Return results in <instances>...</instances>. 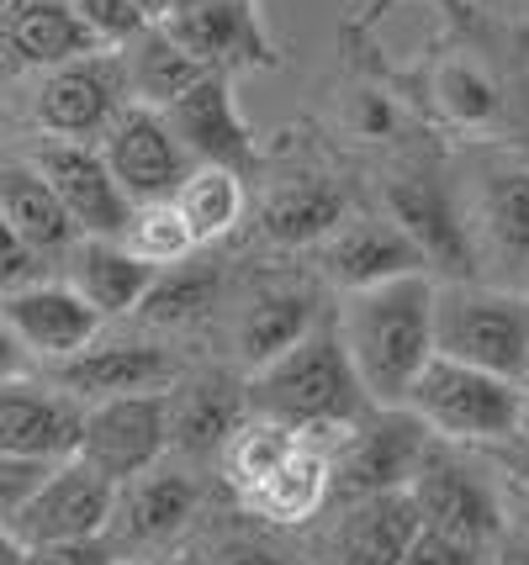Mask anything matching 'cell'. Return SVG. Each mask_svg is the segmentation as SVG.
<instances>
[{"label":"cell","instance_id":"obj_45","mask_svg":"<svg viewBox=\"0 0 529 565\" xmlns=\"http://www.w3.org/2000/svg\"><path fill=\"white\" fill-rule=\"evenodd\" d=\"M519 434H529V381H525V407H519Z\"/></svg>","mask_w":529,"mask_h":565},{"label":"cell","instance_id":"obj_27","mask_svg":"<svg viewBox=\"0 0 529 565\" xmlns=\"http://www.w3.org/2000/svg\"><path fill=\"white\" fill-rule=\"evenodd\" d=\"M244 407L250 392H233L228 381H197L170 396V444H180L186 455H223L244 423Z\"/></svg>","mask_w":529,"mask_h":565},{"label":"cell","instance_id":"obj_26","mask_svg":"<svg viewBox=\"0 0 529 565\" xmlns=\"http://www.w3.org/2000/svg\"><path fill=\"white\" fill-rule=\"evenodd\" d=\"M313 328H318V296L307 291V286L260 291L250 301L244 322H239V354L250 360V370H260V365H271L276 354H286L292 344H303Z\"/></svg>","mask_w":529,"mask_h":565},{"label":"cell","instance_id":"obj_42","mask_svg":"<svg viewBox=\"0 0 529 565\" xmlns=\"http://www.w3.org/2000/svg\"><path fill=\"white\" fill-rule=\"evenodd\" d=\"M22 561H27V544L0 523V565H22Z\"/></svg>","mask_w":529,"mask_h":565},{"label":"cell","instance_id":"obj_13","mask_svg":"<svg viewBox=\"0 0 529 565\" xmlns=\"http://www.w3.org/2000/svg\"><path fill=\"white\" fill-rule=\"evenodd\" d=\"M80 434H85V402L59 381L38 386L22 375H0V455L70 460L80 455Z\"/></svg>","mask_w":529,"mask_h":565},{"label":"cell","instance_id":"obj_17","mask_svg":"<svg viewBox=\"0 0 529 565\" xmlns=\"http://www.w3.org/2000/svg\"><path fill=\"white\" fill-rule=\"evenodd\" d=\"M318 259H324L328 280H339L345 291H360V286H381V280H398V275L429 270L424 254H419V244H413L392 217H350V222H339V227L324 238Z\"/></svg>","mask_w":529,"mask_h":565},{"label":"cell","instance_id":"obj_8","mask_svg":"<svg viewBox=\"0 0 529 565\" xmlns=\"http://www.w3.org/2000/svg\"><path fill=\"white\" fill-rule=\"evenodd\" d=\"M170 444V396L165 392H133L85 402V434H80V460L112 476L117 487L159 466Z\"/></svg>","mask_w":529,"mask_h":565},{"label":"cell","instance_id":"obj_34","mask_svg":"<svg viewBox=\"0 0 529 565\" xmlns=\"http://www.w3.org/2000/svg\"><path fill=\"white\" fill-rule=\"evenodd\" d=\"M440 106L451 111L455 122H487L493 117V106H498V96H493V85L482 79L477 70H466V64H451V70L440 74Z\"/></svg>","mask_w":529,"mask_h":565},{"label":"cell","instance_id":"obj_36","mask_svg":"<svg viewBox=\"0 0 529 565\" xmlns=\"http://www.w3.org/2000/svg\"><path fill=\"white\" fill-rule=\"evenodd\" d=\"M59 460H27V455H0V523H11V518L27 508V497L38 492L43 481H49V470Z\"/></svg>","mask_w":529,"mask_h":565},{"label":"cell","instance_id":"obj_38","mask_svg":"<svg viewBox=\"0 0 529 565\" xmlns=\"http://www.w3.org/2000/svg\"><path fill=\"white\" fill-rule=\"evenodd\" d=\"M22 565H112L106 540H64V544H27Z\"/></svg>","mask_w":529,"mask_h":565},{"label":"cell","instance_id":"obj_47","mask_svg":"<svg viewBox=\"0 0 529 565\" xmlns=\"http://www.w3.org/2000/svg\"><path fill=\"white\" fill-rule=\"evenodd\" d=\"M525 487H529V460H525Z\"/></svg>","mask_w":529,"mask_h":565},{"label":"cell","instance_id":"obj_44","mask_svg":"<svg viewBox=\"0 0 529 565\" xmlns=\"http://www.w3.org/2000/svg\"><path fill=\"white\" fill-rule=\"evenodd\" d=\"M17 354H22V349H17V339H11V333L0 328V375H11V365H17Z\"/></svg>","mask_w":529,"mask_h":565},{"label":"cell","instance_id":"obj_28","mask_svg":"<svg viewBox=\"0 0 529 565\" xmlns=\"http://www.w3.org/2000/svg\"><path fill=\"white\" fill-rule=\"evenodd\" d=\"M345 191L334 185V180H318V174H307V180H292V185H281L276 196L265 201V212H260V227L276 238V244L297 248V244H324L328 233L345 222Z\"/></svg>","mask_w":529,"mask_h":565},{"label":"cell","instance_id":"obj_5","mask_svg":"<svg viewBox=\"0 0 529 565\" xmlns=\"http://www.w3.org/2000/svg\"><path fill=\"white\" fill-rule=\"evenodd\" d=\"M429 455V423L398 402V407H371L345 428V439L334 449V487L345 502L381 492H408V481L419 476Z\"/></svg>","mask_w":529,"mask_h":565},{"label":"cell","instance_id":"obj_11","mask_svg":"<svg viewBox=\"0 0 529 565\" xmlns=\"http://www.w3.org/2000/svg\"><path fill=\"white\" fill-rule=\"evenodd\" d=\"M32 164L49 174V185L59 191L64 212L75 217L85 238H123L127 217H133V196L117 185L102 148L80 143V138H49L32 153Z\"/></svg>","mask_w":529,"mask_h":565},{"label":"cell","instance_id":"obj_3","mask_svg":"<svg viewBox=\"0 0 529 565\" xmlns=\"http://www.w3.org/2000/svg\"><path fill=\"white\" fill-rule=\"evenodd\" d=\"M434 354L529 381V296L445 280L434 291Z\"/></svg>","mask_w":529,"mask_h":565},{"label":"cell","instance_id":"obj_15","mask_svg":"<svg viewBox=\"0 0 529 565\" xmlns=\"http://www.w3.org/2000/svg\"><path fill=\"white\" fill-rule=\"evenodd\" d=\"M197 513V487L180 470H144L117 487V508L106 523V550L112 555H144L170 544Z\"/></svg>","mask_w":529,"mask_h":565},{"label":"cell","instance_id":"obj_23","mask_svg":"<svg viewBox=\"0 0 529 565\" xmlns=\"http://www.w3.org/2000/svg\"><path fill=\"white\" fill-rule=\"evenodd\" d=\"M154 265H144L123 238H85L75 248V265H70V286H75L102 318L117 312H138V301L154 286Z\"/></svg>","mask_w":529,"mask_h":565},{"label":"cell","instance_id":"obj_20","mask_svg":"<svg viewBox=\"0 0 529 565\" xmlns=\"http://www.w3.org/2000/svg\"><path fill=\"white\" fill-rule=\"evenodd\" d=\"M424 529V518L413 508L408 492H381V497H355L334 540H328V561L334 565H403L413 534Z\"/></svg>","mask_w":529,"mask_h":565},{"label":"cell","instance_id":"obj_9","mask_svg":"<svg viewBox=\"0 0 529 565\" xmlns=\"http://www.w3.org/2000/svg\"><path fill=\"white\" fill-rule=\"evenodd\" d=\"M127 100H133V90H127L123 53L96 49L85 58H70V64L49 70V79L38 85L32 111H38V127L53 132V138L91 143V138H102L112 127V117L123 111Z\"/></svg>","mask_w":529,"mask_h":565},{"label":"cell","instance_id":"obj_12","mask_svg":"<svg viewBox=\"0 0 529 565\" xmlns=\"http://www.w3.org/2000/svg\"><path fill=\"white\" fill-rule=\"evenodd\" d=\"M408 497L429 529H440L451 540L487 550L504 534V508H498V492L482 481V470H472L455 455H434V444H429L419 476L408 481Z\"/></svg>","mask_w":529,"mask_h":565},{"label":"cell","instance_id":"obj_2","mask_svg":"<svg viewBox=\"0 0 529 565\" xmlns=\"http://www.w3.org/2000/svg\"><path fill=\"white\" fill-rule=\"evenodd\" d=\"M244 392L260 418H276L297 434H345L371 402L350 365V349L339 339V322L313 328L303 344L260 365Z\"/></svg>","mask_w":529,"mask_h":565},{"label":"cell","instance_id":"obj_1","mask_svg":"<svg viewBox=\"0 0 529 565\" xmlns=\"http://www.w3.org/2000/svg\"><path fill=\"white\" fill-rule=\"evenodd\" d=\"M434 291L440 286L429 270L345 291V307L334 322L366 396L381 407L408 402V386L434 360Z\"/></svg>","mask_w":529,"mask_h":565},{"label":"cell","instance_id":"obj_14","mask_svg":"<svg viewBox=\"0 0 529 565\" xmlns=\"http://www.w3.org/2000/svg\"><path fill=\"white\" fill-rule=\"evenodd\" d=\"M0 328L17 339V349L59 365L96 344L102 312L75 286H11L0 291Z\"/></svg>","mask_w":529,"mask_h":565},{"label":"cell","instance_id":"obj_43","mask_svg":"<svg viewBox=\"0 0 529 565\" xmlns=\"http://www.w3.org/2000/svg\"><path fill=\"white\" fill-rule=\"evenodd\" d=\"M138 11H144L149 22H170L180 11V0H138Z\"/></svg>","mask_w":529,"mask_h":565},{"label":"cell","instance_id":"obj_18","mask_svg":"<svg viewBox=\"0 0 529 565\" xmlns=\"http://www.w3.org/2000/svg\"><path fill=\"white\" fill-rule=\"evenodd\" d=\"M96 49L102 43L80 22L75 0H0V58L22 70H59Z\"/></svg>","mask_w":529,"mask_h":565},{"label":"cell","instance_id":"obj_37","mask_svg":"<svg viewBox=\"0 0 529 565\" xmlns=\"http://www.w3.org/2000/svg\"><path fill=\"white\" fill-rule=\"evenodd\" d=\"M477 544H466V540H451V534H440V529H419L413 534V544H408V555L403 565H477Z\"/></svg>","mask_w":529,"mask_h":565},{"label":"cell","instance_id":"obj_24","mask_svg":"<svg viewBox=\"0 0 529 565\" xmlns=\"http://www.w3.org/2000/svg\"><path fill=\"white\" fill-rule=\"evenodd\" d=\"M0 212L27 238L32 254H59L80 233L75 217L64 212L59 191L49 185V174L38 170L32 159L27 164H0Z\"/></svg>","mask_w":529,"mask_h":565},{"label":"cell","instance_id":"obj_10","mask_svg":"<svg viewBox=\"0 0 529 565\" xmlns=\"http://www.w3.org/2000/svg\"><path fill=\"white\" fill-rule=\"evenodd\" d=\"M102 153L117 185H123L133 206L138 201H159V196H176L180 180H186V148H180L176 127L159 106H144V100H127L123 111L112 117V127L102 132Z\"/></svg>","mask_w":529,"mask_h":565},{"label":"cell","instance_id":"obj_16","mask_svg":"<svg viewBox=\"0 0 529 565\" xmlns=\"http://www.w3.org/2000/svg\"><path fill=\"white\" fill-rule=\"evenodd\" d=\"M165 117H170L180 148L197 164H228V170H239V174L254 164L250 122H244V111L233 100V79L223 70L202 74L176 106H165Z\"/></svg>","mask_w":529,"mask_h":565},{"label":"cell","instance_id":"obj_19","mask_svg":"<svg viewBox=\"0 0 529 565\" xmlns=\"http://www.w3.org/2000/svg\"><path fill=\"white\" fill-rule=\"evenodd\" d=\"M165 32H170L197 64L223 70V74L233 70V64H260V58H271L265 32L254 22L250 0H191V6H180L176 17L165 22Z\"/></svg>","mask_w":529,"mask_h":565},{"label":"cell","instance_id":"obj_35","mask_svg":"<svg viewBox=\"0 0 529 565\" xmlns=\"http://www.w3.org/2000/svg\"><path fill=\"white\" fill-rule=\"evenodd\" d=\"M75 11H80V22L96 32L102 49H123L144 26H154L149 17L138 11V0H75Z\"/></svg>","mask_w":529,"mask_h":565},{"label":"cell","instance_id":"obj_22","mask_svg":"<svg viewBox=\"0 0 529 565\" xmlns=\"http://www.w3.org/2000/svg\"><path fill=\"white\" fill-rule=\"evenodd\" d=\"M328 492H334V449L303 434V444L239 502L265 523H307L328 502Z\"/></svg>","mask_w":529,"mask_h":565},{"label":"cell","instance_id":"obj_40","mask_svg":"<svg viewBox=\"0 0 529 565\" xmlns=\"http://www.w3.org/2000/svg\"><path fill=\"white\" fill-rule=\"evenodd\" d=\"M218 565H286V561H281L271 544L239 540V544H228V550H218Z\"/></svg>","mask_w":529,"mask_h":565},{"label":"cell","instance_id":"obj_32","mask_svg":"<svg viewBox=\"0 0 529 565\" xmlns=\"http://www.w3.org/2000/svg\"><path fill=\"white\" fill-rule=\"evenodd\" d=\"M482 227L493 248L529 265V170H493L482 185Z\"/></svg>","mask_w":529,"mask_h":565},{"label":"cell","instance_id":"obj_39","mask_svg":"<svg viewBox=\"0 0 529 565\" xmlns=\"http://www.w3.org/2000/svg\"><path fill=\"white\" fill-rule=\"evenodd\" d=\"M32 248H27V238L6 222V212H0V291H11V286H27V275H32Z\"/></svg>","mask_w":529,"mask_h":565},{"label":"cell","instance_id":"obj_30","mask_svg":"<svg viewBox=\"0 0 529 565\" xmlns=\"http://www.w3.org/2000/svg\"><path fill=\"white\" fill-rule=\"evenodd\" d=\"M303 444V434L297 428H286V423H276V418H244L239 423V434L228 439V449H223V466H228V487L239 497H250L271 470L292 455Z\"/></svg>","mask_w":529,"mask_h":565},{"label":"cell","instance_id":"obj_41","mask_svg":"<svg viewBox=\"0 0 529 565\" xmlns=\"http://www.w3.org/2000/svg\"><path fill=\"white\" fill-rule=\"evenodd\" d=\"M360 127H366L371 138H381V132L392 127V111H387L377 96H366V100H360Z\"/></svg>","mask_w":529,"mask_h":565},{"label":"cell","instance_id":"obj_21","mask_svg":"<svg viewBox=\"0 0 529 565\" xmlns=\"http://www.w3.org/2000/svg\"><path fill=\"white\" fill-rule=\"evenodd\" d=\"M53 381L80 402H106V396H133V392H165L176 381V365L165 349L149 344H102L80 349L70 360L53 365Z\"/></svg>","mask_w":529,"mask_h":565},{"label":"cell","instance_id":"obj_46","mask_svg":"<svg viewBox=\"0 0 529 565\" xmlns=\"http://www.w3.org/2000/svg\"><path fill=\"white\" fill-rule=\"evenodd\" d=\"M504 565H529V550H508Z\"/></svg>","mask_w":529,"mask_h":565},{"label":"cell","instance_id":"obj_7","mask_svg":"<svg viewBox=\"0 0 529 565\" xmlns=\"http://www.w3.org/2000/svg\"><path fill=\"white\" fill-rule=\"evenodd\" d=\"M117 508V481L91 460H59L49 481L27 497V508L6 529L22 544H64V540H106V523Z\"/></svg>","mask_w":529,"mask_h":565},{"label":"cell","instance_id":"obj_33","mask_svg":"<svg viewBox=\"0 0 529 565\" xmlns=\"http://www.w3.org/2000/svg\"><path fill=\"white\" fill-rule=\"evenodd\" d=\"M212 301H218V270L202 265V259H186V265H170V270L154 275V286L138 301V312L149 322H191L202 318Z\"/></svg>","mask_w":529,"mask_h":565},{"label":"cell","instance_id":"obj_4","mask_svg":"<svg viewBox=\"0 0 529 565\" xmlns=\"http://www.w3.org/2000/svg\"><path fill=\"white\" fill-rule=\"evenodd\" d=\"M408 407L429 423V434L477 444L519 434V407H525V381H508L493 370H477L466 360L434 354L419 381L408 386Z\"/></svg>","mask_w":529,"mask_h":565},{"label":"cell","instance_id":"obj_29","mask_svg":"<svg viewBox=\"0 0 529 565\" xmlns=\"http://www.w3.org/2000/svg\"><path fill=\"white\" fill-rule=\"evenodd\" d=\"M176 206L186 227L197 233V244H218L244 222V174L228 164H197L180 180Z\"/></svg>","mask_w":529,"mask_h":565},{"label":"cell","instance_id":"obj_6","mask_svg":"<svg viewBox=\"0 0 529 565\" xmlns=\"http://www.w3.org/2000/svg\"><path fill=\"white\" fill-rule=\"evenodd\" d=\"M387 217L419 244L429 275H440V280H472V275H477L472 227L461 217L451 185L434 170L392 174V180H387Z\"/></svg>","mask_w":529,"mask_h":565},{"label":"cell","instance_id":"obj_25","mask_svg":"<svg viewBox=\"0 0 529 565\" xmlns=\"http://www.w3.org/2000/svg\"><path fill=\"white\" fill-rule=\"evenodd\" d=\"M123 70H127V90H133V100H144V106H176L202 74H212L207 64H197L191 53L180 49L176 38L165 32V22L144 26L133 43H123Z\"/></svg>","mask_w":529,"mask_h":565},{"label":"cell","instance_id":"obj_31","mask_svg":"<svg viewBox=\"0 0 529 565\" xmlns=\"http://www.w3.org/2000/svg\"><path fill=\"white\" fill-rule=\"evenodd\" d=\"M123 244L144 259V265H154V270H170V265H186L191 254H197V233L186 227V217H180L176 196H159V201H138L133 206V217H127L123 227Z\"/></svg>","mask_w":529,"mask_h":565}]
</instances>
